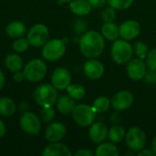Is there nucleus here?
Returning a JSON list of instances; mask_svg holds the SVG:
<instances>
[{
    "label": "nucleus",
    "instance_id": "f257e3e1",
    "mask_svg": "<svg viewBox=\"0 0 156 156\" xmlns=\"http://www.w3.org/2000/svg\"><path fill=\"white\" fill-rule=\"evenodd\" d=\"M104 47L105 40L103 36L95 30L85 32L80 39V52L88 58H96L100 57L104 50Z\"/></svg>",
    "mask_w": 156,
    "mask_h": 156
},
{
    "label": "nucleus",
    "instance_id": "f03ea898",
    "mask_svg": "<svg viewBox=\"0 0 156 156\" xmlns=\"http://www.w3.org/2000/svg\"><path fill=\"white\" fill-rule=\"evenodd\" d=\"M111 55L113 61L119 65L128 63L133 55V47L124 39H116L111 48Z\"/></svg>",
    "mask_w": 156,
    "mask_h": 156
},
{
    "label": "nucleus",
    "instance_id": "7ed1b4c3",
    "mask_svg": "<svg viewBox=\"0 0 156 156\" xmlns=\"http://www.w3.org/2000/svg\"><path fill=\"white\" fill-rule=\"evenodd\" d=\"M34 99L38 105L42 107H50L57 102V89L50 84H41L36 88Z\"/></svg>",
    "mask_w": 156,
    "mask_h": 156
},
{
    "label": "nucleus",
    "instance_id": "20e7f679",
    "mask_svg": "<svg viewBox=\"0 0 156 156\" xmlns=\"http://www.w3.org/2000/svg\"><path fill=\"white\" fill-rule=\"evenodd\" d=\"M47 71L48 68L46 63L39 58L30 60L23 69L25 79L30 82H38L42 80L45 78Z\"/></svg>",
    "mask_w": 156,
    "mask_h": 156
},
{
    "label": "nucleus",
    "instance_id": "39448f33",
    "mask_svg": "<svg viewBox=\"0 0 156 156\" xmlns=\"http://www.w3.org/2000/svg\"><path fill=\"white\" fill-rule=\"evenodd\" d=\"M96 114L97 112L92 108V106L88 104H79L76 105L72 112V118L79 126L88 127L94 122Z\"/></svg>",
    "mask_w": 156,
    "mask_h": 156
},
{
    "label": "nucleus",
    "instance_id": "423d86ee",
    "mask_svg": "<svg viewBox=\"0 0 156 156\" xmlns=\"http://www.w3.org/2000/svg\"><path fill=\"white\" fill-rule=\"evenodd\" d=\"M66 52V44L61 39H51L45 43L42 49V56L48 61H56L61 58Z\"/></svg>",
    "mask_w": 156,
    "mask_h": 156
},
{
    "label": "nucleus",
    "instance_id": "0eeeda50",
    "mask_svg": "<svg viewBox=\"0 0 156 156\" xmlns=\"http://www.w3.org/2000/svg\"><path fill=\"white\" fill-rule=\"evenodd\" d=\"M125 143L131 151L138 153L146 145V135L141 128L132 127L125 133Z\"/></svg>",
    "mask_w": 156,
    "mask_h": 156
},
{
    "label": "nucleus",
    "instance_id": "6e6552de",
    "mask_svg": "<svg viewBox=\"0 0 156 156\" xmlns=\"http://www.w3.org/2000/svg\"><path fill=\"white\" fill-rule=\"evenodd\" d=\"M49 37L48 28L43 24L34 25L28 31L27 40L32 47H42L48 41Z\"/></svg>",
    "mask_w": 156,
    "mask_h": 156
},
{
    "label": "nucleus",
    "instance_id": "1a4fd4ad",
    "mask_svg": "<svg viewBox=\"0 0 156 156\" xmlns=\"http://www.w3.org/2000/svg\"><path fill=\"white\" fill-rule=\"evenodd\" d=\"M19 123L21 129L29 135H37L41 131V122L33 112H24L20 117Z\"/></svg>",
    "mask_w": 156,
    "mask_h": 156
},
{
    "label": "nucleus",
    "instance_id": "9d476101",
    "mask_svg": "<svg viewBox=\"0 0 156 156\" xmlns=\"http://www.w3.org/2000/svg\"><path fill=\"white\" fill-rule=\"evenodd\" d=\"M126 70L131 80L138 81L144 78L145 73L147 71V65L142 58H132L127 63Z\"/></svg>",
    "mask_w": 156,
    "mask_h": 156
},
{
    "label": "nucleus",
    "instance_id": "9b49d317",
    "mask_svg": "<svg viewBox=\"0 0 156 156\" xmlns=\"http://www.w3.org/2000/svg\"><path fill=\"white\" fill-rule=\"evenodd\" d=\"M51 83L57 90H66L71 84L70 72L61 67L55 69L51 75Z\"/></svg>",
    "mask_w": 156,
    "mask_h": 156
},
{
    "label": "nucleus",
    "instance_id": "f8f14e48",
    "mask_svg": "<svg viewBox=\"0 0 156 156\" xmlns=\"http://www.w3.org/2000/svg\"><path fill=\"white\" fill-rule=\"evenodd\" d=\"M133 103V95L129 90L118 91L111 101V106L116 111H125Z\"/></svg>",
    "mask_w": 156,
    "mask_h": 156
},
{
    "label": "nucleus",
    "instance_id": "ddd939ff",
    "mask_svg": "<svg viewBox=\"0 0 156 156\" xmlns=\"http://www.w3.org/2000/svg\"><path fill=\"white\" fill-rule=\"evenodd\" d=\"M120 37L127 41L136 38L141 32V26L137 21L127 20L119 27Z\"/></svg>",
    "mask_w": 156,
    "mask_h": 156
},
{
    "label": "nucleus",
    "instance_id": "4468645a",
    "mask_svg": "<svg viewBox=\"0 0 156 156\" xmlns=\"http://www.w3.org/2000/svg\"><path fill=\"white\" fill-rule=\"evenodd\" d=\"M66 134L67 128L61 122H52L45 131V137L50 143H58L62 141Z\"/></svg>",
    "mask_w": 156,
    "mask_h": 156
},
{
    "label": "nucleus",
    "instance_id": "2eb2a0df",
    "mask_svg": "<svg viewBox=\"0 0 156 156\" xmlns=\"http://www.w3.org/2000/svg\"><path fill=\"white\" fill-rule=\"evenodd\" d=\"M83 70L87 78L90 80H99L101 79L105 71V68L103 64L95 59V58H90L83 67Z\"/></svg>",
    "mask_w": 156,
    "mask_h": 156
},
{
    "label": "nucleus",
    "instance_id": "dca6fc26",
    "mask_svg": "<svg viewBox=\"0 0 156 156\" xmlns=\"http://www.w3.org/2000/svg\"><path fill=\"white\" fill-rule=\"evenodd\" d=\"M108 128L105 123L101 122H93L89 131V137L94 144H101L108 137Z\"/></svg>",
    "mask_w": 156,
    "mask_h": 156
},
{
    "label": "nucleus",
    "instance_id": "f3484780",
    "mask_svg": "<svg viewBox=\"0 0 156 156\" xmlns=\"http://www.w3.org/2000/svg\"><path fill=\"white\" fill-rule=\"evenodd\" d=\"M43 156H71L72 154L68 146L63 144L52 143L48 144L42 152Z\"/></svg>",
    "mask_w": 156,
    "mask_h": 156
},
{
    "label": "nucleus",
    "instance_id": "a211bd4d",
    "mask_svg": "<svg viewBox=\"0 0 156 156\" xmlns=\"http://www.w3.org/2000/svg\"><path fill=\"white\" fill-rule=\"evenodd\" d=\"M75 107H76L75 100H73L69 95H62L57 100L58 111L63 115L72 114Z\"/></svg>",
    "mask_w": 156,
    "mask_h": 156
},
{
    "label": "nucleus",
    "instance_id": "6ab92c4d",
    "mask_svg": "<svg viewBox=\"0 0 156 156\" xmlns=\"http://www.w3.org/2000/svg\"><path fill=\"white\" fill-rule=\"evenodd\" d=\"M71 12L79 16H84L90 13L91 5L88 0H72L69 3Z\"/></svg>",
    "mask_w": 156,
    "mask_h": 156
},
{
    "label": "nucleus",
    "instance_id": "aec40b11",
    "mask_svg": "<svg viewBox=\"0 0 156 156\" xmlns=\"http://www.w3.org/2000/svg\"><path fill=\"white\" fill-rule=\"evenodd\" d=\"M101 35L109 41H115L120 37L118 25L114 22H104L101 27Z\"/></svg>",
    "mask_w": 156,
    "mask_h": 156
},
{
    "label": "nucleus",
    "instance_id": "412c9836",
    "mask_svg": "<svg viewBox=\"0 0 156 156\" xmlns=\"http://www.w3.org/2000/svg\"><path fill=\"white\" fill-rule=\"evenodd\" d=\"M26 26L20 21H12L10 22L5 28L6 34L12 38L22 37L26 33Z\"/></svg>",
    "mask_w": 156,
    "mask_h": 156
},
{
    "label": "nucleus",
    "instance_id": "4be33fe9",
    "mask_svg": "<svg viewBox=\"0 0 156 156\" xmlns=\"http://www.w3.org/2000/svg\"><path fill=\"white\" fill-rule=\"evenodd\" d=\"M96 156H118L119 151L113 143H101L95 150Z\"/></svg>",
    "mask_w": 156,
    "mask_h": 156
},
{
    "label": "nucleus",
    "instance_id": "5701e85b",
    "mask_svg": "<svg viewBox=\"0 0 156 156\" xmlns=\"http://www.w3.org/2000/svg\"><path fill=\"white\" fill-rule=\"evenodd\" d=\"M5 65L6 69L11 72H16L21 70L23 67L22 58L18 54H8L5 59Z\"/></svg>",
    "mask_w": 156,
    "mask_h": 156
},
{
    "label": "nucleus",
    "instance_id": "b1692460",
    "mask_svg": "<svg viewBox=\"0 0 156 156\" xmlns=\"http://www.w3.org/2000/svg\"><path fill=\"white\" fill-rule=\"evenodd\" d=\"M16 105L15 101L7 97L0 98V115L3 117H10L16 112Z\"/></svg>",
    "mask_w": 156,
    "mask_h": 156
},
{
    "label": "nucleus",
    "instance_id": "393cba45",
    "mask_svg": "<svg viewBox=\"0 0 156 156\" xmlns=\"http://www.w3.org/2000/svg\"><path fill=\"white\" fill-rule=\"evenodd\" d=\"M108 137L113 144H120L125 138V131L120 125H113L108 132Z\"/></svg>",
    "mask_w": 156,
    "mask_h": 156
},
{
    "label": "nucleus",
    "instance_id": "a878e982",
    "mask_svg": "<svg viewBox=\"0 0 156 156\" xmlns=\"http://www.w3.org/2000/svg\"><path fill=\"white\" fill-rule=\"evenodd\" d=\"M66 90L68 95L75 101L81 100L86 94V89L80 84H70Z\"/></svg>",
    "mask_w": 156,
    "mask_h": 156
},
{
    "label": "nucleus",
    "instance_id": "bb28decb",
    "mask_svg": "<svg viewBox=\"0 0 156 156\" xmlns=\"http://www.w3.org/2000/svg\"><path fill=\"white\" fill-rule=\"evenodd\" d=\"M110 106H111V101L106 96H100V97H98L93 101V104H92V108L98 113L105 112L106 111L109 110Z\"/></svg>",
    "mask_w": 156,
    "mask_h": 156
},
{
    "label": "nucleus",
    "instance_id": "cd10ccee",
    "mask_svg": "<svg viewBox=\"0 0 156 156\" xmlns=\"http://www.w3.org/2000/svg\"><path fill=\"white\" fill-rule=\"evenodd\" d=\"M133 52L135 53L137 58H142V59H145V58H146V56H147V54L149 52L147 44L143 42V41H137L134 44Z\"/></svg>",
    "mask_w": 156,
    "mask_h": 156
},
{
    "label": "nucleus",
    "instance_id": "c85d7f7f",
    "mask_svg": "<svg viewBox=\"0 0 156 156\" xmlns=\"http://www.w3.org/2000/svg\"><path fill=\"white\" fill-rule=\"evenodd\" d=\"M133 3V0H107V4L114 9L125 10Z\"/></svg>",
    "mask_w": 156,
    "mask_h": 156
},
{
    "label": "nucleus",
    "instance_id": "c756f323",
    "mask_svg": "<svg viewBox=\"0 0 156 156\" xmlns=\"http://www.w3.org/2000/svg\"><path fill=\"white\" fill-rule=\"evenodd\" d=\"M56 117V112L52 106L50 107H43L40 111V118L44 122H51L54 121Z\"/></svg>",
    "mask_w": 156,
    "mask_h": 156
},
{
    "label": "nucleus",
    "instance_id": "7c9ffc66",
    "mask_svg": "<svg viewBox=\"0 0 156 156\" xmlns=\"http://www.w3.org/2000/svg\"><path fill=\"white\" fill-rule=\"evenodd\" d=\"M29 43L27 39L23 38V37H19L16 38L14 42H13V49L17 52V53H23L25 52L27 48H28Z\"/></svg>",
    "mask_w": 156,
    "mask_h": 156
},
{
    "label": "nucleus",
    "instance_id": "2f4dec72",
    "mask_svg": "<svg viewBox=\"0 0 156 156\" xmlns=\"http://www.w3.org/2000/svg\"><path fill=\"white\" fill-rule=\"evenodd\" d=\"M116 17V12L115 9L112 6L106 7L101 12V19L103 22H113Z\"/></svg>",
    "mask_w": 156,
    "mask_h": 156
},
{
    "label": "nucleus",
    "instance_id": "473e14b6",
    "mask_svg": "<svg viewBox=\"0 0 156 156\" xmlns=\"http://www.w3.org/2000/svg\"><path fill=\"white\" fill-rule=\"evenodd\" d=\"M145 63L149 68V69L156 70V48L151 49L148 52L145 58Z\"/></svg>",
    "mask_w": 156,
    "mask_h": 156
},
{
    "label": "nucleus",
    "instance_id": "72a5a7b5",
    "mask_svg": "<svg viewBox=\"0 0 156 156\" xmlns=\"http://www.w3.org/2000/svg\"><path fill=\"white\" fill-rule=\"evenodd\" d=\"M73 29L77 34H84L87 29V22L81 18L76 19L73 23Z\"/></svg>",
    "mask_w": 156,
    "mask_h": 156
},
{
    "label": "nucleus",
    "instance_id": "f704fd0d",
    "mask_svg": "<svg viewBox=\"0 0 156 156\" xmlns=\"http://www.w3.org/2000/svg\"><path fill=\"white\" fill-rule=\"evenodd\" d=\"M144 79L145 82L148 84H152V85L156 84V70H153V69L147 70Z\"/></svg>",
    "mask_w": 156,
    "mask_h": 156
},
{
    "label": "nucleus",
    "instance_id": "c9c22d12",
    "mask_svg": "<svg viewBox=\"0 0 156 156\" xmlns=\"http://www.w3.org/2000/svg\"><path fill=\"white\" fill-rule=\"evenodd\" d=\"M90 4L91 7L94 8H101L107 4V0H88Z\"/></svg>",
    "mask_w": 156,
    "mask_h": 156
},
{
    "label": "nucleus",
    "instance_id": "e433bc0d",
    "mask_svg": "<svg viewBox=\"0 0 156 156\" xmlns=\"http://www.w3.org/2000/svg\"><path fill=\"white\" fill-rule=\"evenodd\" d=\"M76 156H93L94 154L89 149H80L75 154Z\"/></svg>",
    "mask_w": 156,
    "mask_h": 156
},
{
    "label": "nucleus",
    "instance_id": "4c0bfd02",
    "mask_svg": "<svg viewBox=\"0 0 156 156\" xmlns=\"http://www.w3.org/2000/svg\"><path fill=\"white\" fill-rule=\"evenodd\" d=\"M137 155L138 156H154L156 155L154 154V152L152 150H149V149H143L141 150L140 152L137 153Z\"/></svg>",
    "mask_w": 156,
    "mask_h": 156
},
{
    "label": "nucleus",
    "instance_id": "58836bf2",
    "mask_svg": "<svg viewBox=\"0 0 156 156\" xmlns=\"http://www.w3.org/2000/svg\"><path fill=\"white\" fill-rule=\"evenodd\" d=\"M24 79H25L24 73H23V72H20V70H19V71H16V72H14L13 80H14L16 82L19 83V82H21Z\"/></svg>",
    "mask_w": 156,
    "mask_h": 156
},
{
    "label": "nucleus",
    "instance_id": "ea45409f",
    "mask_svg": "<svg viewBox=\"0 0 156 156\" xmlns=\"http://www.w3.org/2000/svg\"><path fill=\"white\" fill-rule=\"evenodd\" d=\"M6 133V127L5 125V123L0 120V138H2Z\"/></svg>",
    "mask_w": 156,
    "mask_h": 156
},
{
    "label": "nucleus",
    "instance_id": "a19ab883",
    "mask_svg": "<svg viewBox=\"0 0 156 156\" xmlns=\"http://www.w3.org/2000/svg\"><path fill=\"white\" fill-rule=\"evenodd\" d=\"M28 108H29L28 104H27V102H25V101H23V102H21V103L19 104V110L22 111V112H27Z\"/></svg>",
    "mask_w": 156,
    "mask_h": 156
},
{
    "label": "nucleus",
    "instance_id": "79ce46f5",
    "mask_svg": "<svg viewBox=\"0 0 156 156\" xmlns=\"http://www.w3.org/2000/svg\"><path fill=\"white\" fill-rule=\"evenodd\" d=\"M5 82V74L4 72L0 69V90L4 87Z\"/></svg>",
    "mask_w": 156,
    "mask_h": 156
},
{
    "label": "nucleus",
    "instance_id": "37998d69",
    "mask_svg": "<svg viewBox=\"0 0 156 156\" xmlns=\"http://www.w3.org/2000/svg\"><path fill=\"white\" fill-rule=\"evenodd\" d=\"M152 149L154 152V154H156V136L154 138L153 142H152Z\"/></svg>",
    "mask_w": 156,
    "mask_h": 156
},
{
    "label": "nucleus",
    "instance_id": "c03bdc74",
    "mask_svg": "<svg viewBox=\"0 0 156 156\" xmlns=\"http://www.w3.org/2000/svg\"><path fill=\"white\" fill-rule=\"evenodd\" d=\"M72 0H58V4H65V3H70Z\"/></svg>",
    "mask_w": 156,
    "mask_h": 156
}]
</instances>
